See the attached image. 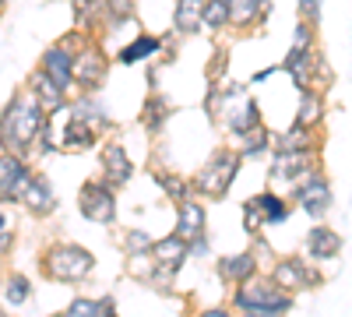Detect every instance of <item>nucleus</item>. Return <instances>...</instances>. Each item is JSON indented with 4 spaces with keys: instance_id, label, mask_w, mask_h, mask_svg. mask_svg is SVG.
Returning a JSON list of instances; mask_svg holds the SVG:
<instances>
[{
    "instance_id": "5701e85b",
    "label": "nucleus",
    "mask_w": 352,
    "mask_h": 317,
    "mask_svg": "<svg viewBox=\"0 0 352 317\" xmlns=\"http://www.w3.org/2000/svg\"><path fill=\"white\" fill-rule=\"evenodd\" d=\"M275 278L282 282V289H292V285H303V282H310L314 275H310L300 261H282V265H278V272H275Z\"/></svg>"
},
{
    "instance_id": "ddd939ff",
    "label": "nucleus",
    "mask_w": 352,
    "mask_h": 317,
    "mask_svg": "<svg viewBox=\"0 0 352 317\" xmlns=\"http://www.w3.org/2000/svg\"><path fill=\"white\" fill-rule=\"evenodd\" d=\"M201 4L204 0H176V14H173V25H176V32H197V25H201Z\"/></svg>"
},
{
    "instance_id": "1a4fd4ad",
    "label": "nucleus",
    "mask_w": 352,
    "mask_h": 317,
    "mask_svg": "<svg viewBox=\"0 0 352 317\" xmlns=\"http://www.w3.org/2000/svg\"><path fill=\"white\" fill-rule=\"evenodd\" d=\"M289 208H285V201L275 197V194H257L247 201V226L257 229L261 222H285Z\"/></svg>"
},
{
    "instance_id": "c85d7f7f",
    "label": "nucleus",
    "mask_w": 352,
    "mask_h": 317,
    "mask_svg": "<svg viewBox=\"0 0 352 317\" xmlns=\"http://www.w3.org/2000/svg\"><path fill=\"white\" fill-rule=\"evenodd\" d=\"M159 184H162V190H166V194H173L176 201H187V194H190V184H184L180 177H162Z\"/></svg>"
},
{
    "instance_id": "4be33fe9",
    "label": "nucleus",
    "mask_w": 352,
    "mask_h": 317,
    "mask_svg": "<svg viewBox=\"0 0 352 317\" xmlns=\"http://www.w3.org/2000/svg\"><path fill=\"white\" fill-rule=\"evenodd\" d=\"M96 141V131L88 127V120L81 124V117H74L67 124V134H64V149H88Z\"/></svg>"
},
{
    "instance_id": "c756f323",
    "label": "nucleus",
    "mask_w": 352,
    "mask_h": 317,
    "mask_svg": "<svg viewBox=\"0 0 352 317\" xmlns=\"http://www.w3.org/2000/svg\"><path fill=\"white\" fill-rule=\"evenodd\" d=\"M25 296H28V278L14 275V278L8 282V300H11V303H25Z\"/></svg>"
},
{
    "instance_id": "f03ea898",
    "label": "nucleus",
    "mask_w": 352,
    "mask_h": 317,
    "mask_svg": "<svg viewBox=\"0 0 352 317\" xmlns=\"http://www.w3.org/2000/svg\"><path fill=\"white\" fill-rule=\"evenodd\" d=\"M236 169H240V155L236 152H219L208 166L197 173L194 187L201 194H208V197H222L232 187V180H236Z\"/></svg>"
},
{
    "instance_id": "39448f33",
    "label": "nucleus",
    "mask_w": 352,
    "mask_h": 317,
    "mask_svg": "<svg viewBox=\"0 0 352 317\" xmlns=\"http://www.w3.org/2000/svg\"><path fill=\"white\" fill-rule=\"evenodd\" d=\"M81 215L92 222H113L116 219V197L109 184H85L81 187Z\"/></svg>"
},
{
    "instance_id": "20e7f679",
    "label": "nucleus",
    "mask_w": 352,
    "mask_h": 317,
    "mask_svg": "<svg viewBox=\"0 0 352 317\" xmlns=\"http://www.w3.org/2000/svg\"><path fill=\"white\" fill-rule=\"evenodd\" d=\"M296 201L303 205V212L307 215H314V219H320L328 208H331V184L320 177V173H307V177H300V187H296Z\"/></svg>"
},
{
    "instance_id": "a878e982",
    "label": "nucleus",
    "mask_w": 352,
    "mask_h": 317,
    "mask_svg": "<svg viewBox=\"0 0 352 317\" xmlns=\"http://www.w3.org/2000/svg\"><path fill=\"white\" fill-rule=\"evenodd\" d=\"M67 317H113V314H109V303L106 300L102 303H96V300H74L71 310H67Z\"/></svg>"
},
{
    "instance_id": "f8f14e48",
    "label": "nucleus",
    "mask_w": 352,
    "mask_h": 317,
    "mask_svg": "<svg viewBox=\"0 0 352 317\" xmlns=\"http://www.w3.org/2000/svg\"><path fill=\"white\" fill-rule=\"evenodd\" d=\"M102 166H106V184H113V187L127 184L131 173H134V166H131V159H127V152L120 145H109L102 152Z\"/></svg>"
},
{
    "instance_id": "2f4dec72",
    "label": "nucleus",
    "mask_w": 352,
    "mask_h": 317,
    "mask_svg": "<svg viewBox=\"0 0 352 317\" xmlns=\"http://www.w3.org/2000/svg\"><path fill=\"white\" fill-rule=\"evenodd\" d=\"M162 117H166L162 99H152V102H148V127H152V131H159V127H162Z\"/></svg>"
},
{
    "instance_id": "dca6fc26",
    "label": "nucleus",
    "mask_w": 352,
    "mask_h": 317,
    "mask_svg": "<svg viewBox=\"0 0 352 317\" xmlns=\"http://www.w3.org/2000/svg\"><path fill=\"white\" fill-rule=\"evenodd\" d=\"M296 152H310V127L303 124H292L278 138V149H275V155H296Z\"/></svg>"
},
{
    "instance_id": "aec40b11",
    "label": "nucleus",
    "mask_w": 352,
    "mask_h": 317,
    "mask_svg": "<svg viewBox=\"0 0 352 317\" xmlns=\"http://www.w3.org/2000/svg\"><path fill=\"white\" fill-rule=\"evenodd\" d=\"M268 0H229V21L236 25H250L254 14H264Z\"/></svg>"
},
{
    "instance_id": "6e6552de",
    "label": "nucleus",
    "mask_w": 352,
    "mask_h": 317,
    "mask_svg": "<svg viewBox=\"0 0 352 317\" xmlns=\"http://www.w3.org/2000/svg\"><path fill=\"white\" fill-rule=\"evenodd\" d=\"M71 74H74V81H78V85H85L88 92L99 89V85L106 81V56H102L99 50H85L81 56H74Z\"/></svg>"
},
{
    "instance_id": "bb28decb",
    "label": "nucleus",
    "mask_w": 352,
    "mask_h": 317,
    "mask_svg": "<svg viewBox=\"0 0 352 317\" xmlns=\"http://www.w3.org/2000/svg\"><path fill=\"white\" fill-rule=\"evenodd\" d=\"M317 120H320V96L307 92V96L300 99V117H296V124H303V127H314Z\"/></svg>"
},
{
    "instance_id": "72a5a7b5",
    "label": "nucleus",
    "mask_w": 352,
    "mask_h": 317,
    "mask_svg": "<svg viewBox=\"0 0 352 317\" xmlns=\"http://www.w3.org/2000/svg\"><path fill=\"white\" fill-rule=\"evenodd\" d=\"M127 247L131 250H148L152 240H148V233H127Z\"/></svg>"
},
{
    "instance_id": "f257e3e1",
    "label": "nucleus",
    "mask_w": 352,
    "mask_h": 317,
    "mask_svg": "<svg viewBox=\"0 0 352 317\" xmlns=\"http://www.w3.org/2000/svg\"><path fill=\"white\" fill-rule=\"evenodd\" d=\"M46 124V109L36 102V96H14L0 117V145L11 152H25L36 145V138L43 134Z\"/></svg>"
},
{
    "instance_id": "393cba45",
    "label": "nucleus",
    "mask_w": 352,
    "mask_h": 317,
    "mask_svg": "<svg viewBox=\"0 0 352 317\" xmlns=\"http://www.w3.org/2000/svg\"><path fill=\"white\" fill-rule=\"evenodd\" d=\"M222 275L226 278H250L254 275V254H236L222 261Z\"/></svg>"
},
{
    "instance_id": "4468645a",
    "label": "nucleus",
    "mask_w": 352,
    "mask_h": 317,
    "mask_svg": "<svg viewBox=\"0 0 352 317\" xmlns=\"http://www.w3.org/2000/svg\"><path fill=\"white\" fill-rule=\"evenodd\" d=\"M226 124H229V131H232V134H240V138H243L247 131H254V127L261 124L257 102H250V99H247L240 109H229V113H226Z\"/></svg>"
},
{
    "instance_id": "cd10ccee",
    "label": "nucleus",
    "mask_w": 352,
    "mask_h": 317,
    "mask_svg": "<svg viewBox=\"0 0 352 317\" xmlns=\"http://www.w3.org/2000/svg\"><path fill=\"white\" fill-rule=\"evenodd\" d=\"M243 138H247V145H243V155H261V152H264V145H268V131H264L261 124H257L254 131H247Z\"/></svg>"
},
{
    "instance_id": "f704fd0d",
    "label": "nucleus",
    "mask_w": 352,
    "mask_h": 317,
    "mask_svg": "<svg viewBox=\"0 0 352 317\" xmlns=\"http://www.w3.org/2000/svg\"><path fill=\"white\" fill-rule=\"evenodd\" d=\"M247 317H278V310H264V307H250Z\"/></svg>"
},
{
    "instance_id": "e433bc0d",
    "label": "nucleus",
    "mask_w": 352,
    "mask_h": 317,
    "mask_svg": "<svg viewBox=\"0 0 352 317\" xmlns=\"http://www.w3.org/2000/svg\"><path fill=\"white\" fill-rule=\"evenodd\" d=\"M4 226H8V219H4V212H0V233H4Z\"/></svg>"
},
{
    "instance_id": "9d476101",
    "label": "nucleus",
    "mask_w": 352,
    "mask_h": 317,
    "mask_svg": "<svg viewBox=\"0 0 352 317\" xmlns=\"http://www.w3.org/2000/svg\"><path fill=\"white\" fill-rule=\"evenodd\" d=\"M28 177L32 173H28V166L18 155H0V201H14Z\"/></svg>"
},
{
    "instance_id": "7c9ffc66",
    "label": "nucleus",
    "mask_w": 352,
    "mask_h": 317,
    "mask_svg": "<svg viewBox=\"0 0 352 317\" xmlns=\"http://www.w3.org/2000/svg\"><path fill=\"white\" fill-rule=\"evenodd\" d=\"M102 8V0H74V11H78V21H92Z\"/></svg>"
},
{
    "instance_id": "6ab92c4d",
    "label": "nucleus",
    "mask_w": 352,
    "mask_h": 317,
    "mask_svg": "<svg viewBox=\"0 0 352 317\" xmlns=\"http://www.w3.org/2000/svg\"><path fill=\"white\" fill-rule=\"evenodd\" d=\"M32 85H36V102L43 106V109H64L67 106V99H64V92L56 89V85L39 71L36 78H32Z\"/></svg>"
},
{
    "instance_id": "2eb2a0df",
    "label": "nucleus",
    "mask_w": 352,
    "mask_h": 317,
    "mask_svg": "<svg viewBox=\"0 0 352 317\" xmlns=\"http://www.w3.org/2000/svg\"><path fill=\"white\" fill-rule=\"evenodd\" d=\"M201 229H204V208H197L194 201H184L180 222H176V237H180V240H194Z\"/></svg>"
},
{
    "instance_id": "0eeeda50",
    "label": "nucleus",
    "mask_w": 352,
    "mask_h": 317,
    "mask_svg": "<svg viewBox=\"0 0 352 317\" xmlns=\"http://www.w3.org/2000/svg\"><path fill=\"white\" fill-rule=\"evenodd\" d=\"M71 67H74V56L67 53V46H50V50L43 53V74H46L60 92H67L71 81H74Z\"/></svg>"
},
{
    "instance_id": "7ed1b4c3",
    "label": "nucleus",
    "mask_w": 352,
    "mask_h": 317,
    "mask_svg": "<svg viewBox=\"0 0 352 317\" xmlns=\"http://www.w3.org/2000/svg\"><path fill=\"white\" fill-rule=\"evenodd\" d=\"M46 268L53 278H64V282H78L92 272V254L81 250V247H53L46 257Z\"/></svg>"
},
{
    "instance_id": "473e14b6",
    "label": "nucleus",
    "mask_w": 352,
    "mask_h": 317,
    "mask_svg": "<svg viewBox=\"0 0 352 317\" xmlns=\"http://www.w3.org/2000/svg\"><path fill=\"white\" fill-rule=\"evenodd\" d=\"M300 14L314 25V21L320 18V0H300Z\"/></svg>"
},
{
    "instance_id": "c9c22d12",
    "label": "nucleus",
    "mask_w": 352,
    "mask_h": 317,
    "mask_svg": "<svg viewBox=\"0 0 352 317\" xmlns=\"http://www.w3.org/2000/svg\"><path fill=\"white\" fill-rule=\"evenodd\" d=\"M204 317H229V314H222V310H208V314H204Z\"/></svg>"
},
{
    "instance_id": "412c9836",
    "label": "nucleus",
    "mask_w": 352,
    "mask_h": 317,
    "mask_svg": "<svg viewBox=\"0 0 352 317\" xmlns=\"http://www.w3.org/2000/svg\"><path fill=\"white\" fill-rule=\"evenodd\" d=\"M201 25L226 28L229 25V0H204L201 4Z\"/></svg>"
},
{
    "instance_id": "f3484780",
    "label": "nucleus",
    "mask_w": 352,
    "mask_h": 317,
    "mask_svg": "<svg viewBox=\"0 0 352 317\" xmlns=\"http://www.w3.org/2000/svg\"><path fill=\"white\" fill-rule=\"evenodd\" d=\"M148 250H155V257H159V261H162L166 268H180V265H184V257H187V240L169 237V240L152 243Z\"/></svg>"
},
{
    "instance_id": "423d86ee",
    "label": "nucleus",
    "mask_w": 352,
    "mask_h": 317,
    "mask_svg": "<svg viewBox=\"0 0 352 317\" xmlns=\"http://www.w3.org/2000/svg\"><path fill=\"white\" fill-rule=\"evenodd\" d=\"M236 303H240L243 310H250V307L282 310V307H289V296H285L282 289H275L272 282H247L243 289L236 293Z\"/></svg>"
},
{
    "instance_id": "a211bd4d",
    "label": "nucleus",
    "mask_w": 352,
    "mask_h": 317,
    "mask_svg": "<svg viewBox=\"0 0 352 317\" xmlns=\"http://www.w3.org/2000/svg\"><path fill=\"white\" fill-rule=\"evenodd\" d=\"M307 250L324 261V257H335L342 250V240H338V233H331V229H314V233L307 237Z\"/></svg>"
},
{
    "instance_id": "9b49d317",
    "label": "nucleus",
    "mask_w": 352,
    "mask_h": 317,
    "mask_svg": "<svg viewBox=\"0 0 352 317\" xmlns=\"http://www.w3.org/2000/svg\"><path fill=\"white\" fill-rule=\"evenodd\" d=\"M18 201H21L28 212H36V215L53 212V190H50V180H43V177H28L25 187H21V194H18Z\"/></svg>"
},
{
    "instance_id": "b1692460",
    "label": "nucleus",
    "mask_w": 352,
    "mask_h": 317,
    "mask_svg": "<svg viewBox=\"0 0 352 317\" xmlns=\"http://www.w3.org/2000/svg\"><path fill=\"white\" fill-rule=\"evenodd\" d=\"M155 50H159V39L155 36H141L131 46L120 50V64H134V61H141V56H152Z\"/></svg>"
}]
</instances>
